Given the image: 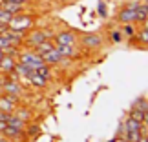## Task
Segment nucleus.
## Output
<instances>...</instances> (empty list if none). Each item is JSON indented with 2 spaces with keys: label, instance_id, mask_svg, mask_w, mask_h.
<instances>
[{
  "label": "nucleus",
  "instance_id": "f257e3e1",
  "mask_svg": "<svg viewBox=\"0 0 148 142\" xmlns=\"http://www.w3.org/2000/svg\"><path fill=\"white\" fill-rule=\"evenodd\" d=\"M33 24V20H31V16H27V15H13L11 16V20H9V27L11 29H16V31H27L31 27Z\"/></svg>",
  "mask_w": 148,
  "mask_h": 142
},
{
  "label": "nucleus",
  "instance_id": "f03ea898",
  "mask_svg": "<svg viewBox=\"0 0 148 142\" xmlns=\"http://www.w3.org/2000/svg\"><path fill=\"white\" fill-rule=\"evenodd\" d=\"M20 62H22V64H26L31 71H35L38 66H42V64H44L42 56H40V55H37L35 51H27V53H22V55H20Z\"/></svg>",
  "mask_w": 148,
  "mask_h": 142
},
{
  "label": "nucleus",
  "instance_id": "7ed1b4c3",
  "mask_svg": "<svg viewBox=\"0 0 148 142\" xmlns=\"http://www.w3.org/2000/svg\"><path fill=\"white\" fill-rule=\"evenodd\" d=\"M16 104H18V96L15 95H0V111L4 113H13L16 109Z\"/></svg>",
  "mask_w": 148,
  "mask_h": 142
},
{
  "label": "nucleus",
  "instance_id": "20e7f679",
  "mask_svg": "<svg viewBox=\"0 0 148 142\" xmlns=\"http://www.w3.org/2000/svg\"><path fill=\"white\" fill-rule=\"evenodd\" d=\"M46 38H49V33L48 31H42V29H35V31H31L29 35L26 37V42H27V46L29 48H37L40 42H44Z\"/></svg>",
  "mask_w": 148,
  "mask_h": 142
},
{
  "label": "nucleus",
  "instance_id": "39448f33",
  "mask_svg": "<svg viewBox=\"0 0 148 142\" xmlns=\"http://www.w3.org/2000/svg\"><path fill=\"white\" fill-rule=\"evenodd\" d=\"M117 18H119V22H123V24H134V22H137V11L130 9V7H124V9L119 11Z\"/></svg>",
  "mask_w": 148,
  "mask_h": 142
},
{
  "label": "nucleus",
  "instance_id": "423d86ee",
  "mask_svg": "<svg viewBox=\"0 0 148 142\" xmlns=\"http://www.w3.org/2000/svg\"><path fill=\"white\" fill-rule=\"evenodd\" d=\"M2 89H4V93L15 95V96H18V95L22 93V88H20L18 80H9V75H8V80L2 84Z\"/></svg>",
  "mask_w": 148,
  "mask_h": 142
},
{
  "label": "nucleus",
  "instance_id": "0eeeda50",
  "mask_svg": "<svg viewBox=\"0 0 148 142\" xmlns=\"http://www.w3.org/2000/svg\"><path fill=\"white\" fill-rule=\"evenodd\" d=\"M15 66H16V62H15V58L11 55H2L0 56V71L2 73L8 75V73H11L15 69Z\"/></svg>",
  "mask_w": 148,
  "mask_h": 142
},
{
  "label": "nucleus",
  "instance_id": "6e6552de",
  "mask_svg": "<svg viewBox=\"0 0 148 142\" xmlns=\"http://www.w3.org/2000/svg\"><path fill=\"white\" fill-rule=\"evenodd\" d=\"M42 56V60H44V64H48V66H55V64H60V60H62V56L57 53V49L53 48V49H49V51H46L44 55H40Z\"/></svg>",
  "mask_w": 148,
  "mask_h": 142
},
{
  "label": "nucleus",
  "instance_id": "1a4fd4ad",
  "mask_svg": "<svg viewBox=\"0 0 148 142\" xmlns=\"http://www.w3.org/2000/svg\"><path fill=\"white\" fill-rule=\"evenodd\" d=\"M0 7L5 9L11 15H16V13H20V11H22L24 4H20V2H9V0H0Z\"/></svg>",
  "mask_w": 148,
  "mask_h": 142
},
{
  "label": "nucleus",
  "instance_id": "9d476101",
  "mask_svg": "<svg viewBox=\"0 0 148 142\" xmlns=\"http://www.w3.org/2000/svg\"><path fill=\"white\" fill-rule=\"evenodd\" d=\"M55 44H68V46H75V35L71 31H62L55 37Z\"/></svg>",
  "mask_w": 148,
  "mask_h": 142
},
{
  "label": "nucleus",
  "instance_id": "9b49d317",
  "mask_svg": "<svg viewBox=\"0 0 148 142\" xmlns=\"http://www.w3.org/2000/svg\"><path fill=\"white\" fill-rule=\"evenodd\" d=\"M82 44L86 48H90V49H95V48H99L101 44H102V38L99 37V35H84L82 37Z\"/></svg>",
  "mask_w": 148,
  "mask_h": 142
},
{
  "label": "nucleus",
  "instance_id": "f8f14e48",
  "mask_svg": "<svg viewBox=\"0 0 148 142\" xmlns=\"http://www.w3.org/2000/svg\"><path fill=\"white\" fill-rule=\"evenodd\" d=\"M26 78L29 80V84H31V86H35V88H44V86L48 84V80H46V78H44V77H40L37 71H29Z\"/></svg>",
  "mask_w": 148,
  "mask_h": 142
},
{
  "label": "nucleus",
  "instance_id": "ddd939ff",
  "mask_svg": "<svg viewBox=\"0 0 148 142\" xmlns=\"http://www.w3.org/2000/svg\"><path fill=\"white\" fill-rule=\"evenodd\" d=\"M55 49H57V53H59L62 58H70V56L75 55L73 46H68V44H55Z\"/></svg>",
  "mask_w": 148,
  "mask_h": 142
},
{
  "label": "nucleus",
  "instance_id": "4468645a",
  "mask_svg": "<svg viewBox=\"0 0 148 142\" xmlns=\"http://www.w3.org/2000/svg\"><path fill=\"white\" fill-rule=\"evenodd\" d=\"M8 126H11V128H15V129H20V131H26V122L22 120V118H18V117H15V115H8Z\"/></svg>",
  "mask_w": 148,
  "mask_h": 142
},
{
  "label": "nucleus",
  "instance_id": "2eb2a0df",
  "mask_svg": "<svg viewBox=\"0 0 148 142\" xmlns=\"http://www.w3.org/2000/svg\"><path fill=\"white\" fill-rule=\"evenodd\" d=\"M2 135L5 139H9V140H18L22 135H24V131H20V129H15V128H11V126H5L2 129Z\"/></svg>",
  "mask_w": 148,
  "mask_h": 142
},
{
  "label": "nucleus",
  "instance_id": "dca6fc26",
  "mask_svg": "<svg viewBox=\"0 0 148 142\" xmlns=\"http://www.w3.org/2000/svg\"><path fill=\"white\" fill-rule=\"evenodd\" d=\"M53 48H55V44L51 42L49 38H46V40H44V42H40V44H38L37 48H33V49H35V53H37V55H44V53H46V51L53 49Z\"/></svg>",
  "mask_w": 148,
  "mask_h": 142
},
{
  "label": "nucleus",
  "instance_id": "f3484780",
  "mask_svg": "<svg viewBox=\"0 0 148 142\" xmlns=\"http://www.w3.org/2000/svg\"><path fill=\"white\" fill-rule=\"evenodd\" d=\"M141 124H143V122H137V120H134V118L128 117L126 122H124V129H126V131H139Z\"/></svg>",
  "mask_w": 148,
  "mask_h": 142
},
{
  "label": "nucleus",
  "instance_id": "a211bd4d",
  "mask_svg": "<svg viewBox=\"0 0 148 142\" xmlns=\"http://www.w3.org/2000/svg\"><path fill=\"white\" fill-rule=\"evenodd\" d=\"M35 71H37L40 77H44L46 80H49V77H51V67H49L48 64H42V66H38Z\"/></svg>",
  "mask_w": 148,
  "mask_h": 142
},
{
  "label": "nucleus",
  "instance_id": "6ab92c4d",
  "mask_svg": "<svg viewBox=\"0 0 148 142\" xmlns=\"http://www.w3.org/2000/svg\"><path fill=\"white\" fill-rule=\"evenodd\" d=\"M15 75H18V77H27V73H29L31 69H29V67H27L26 64H22V62H20V64H16L15 66Z\"/></svg>",
  "mask_w": 148,
  "mask_h": 142
},
{
  "label": "nucleus",
  "instance_id": "aec40b11",
  "mask_svg": "<svg viewBox=\"0 0 148 142\" xmlns=\"http://www.w3.org/2000/svg\"><path fill=\"white\" fill-rule=\"evenodd\" d=\"M130 118H134V120H137V122H143L145 111L139 109V107H134V109H130Z\"/></svg>",
  "mask_w": 148,
  "mask_h": 142
},
{
  "label": "nucleus",
  "instance_id": "412c9836",
  "mask_svg": "<svg viewBox=\"0 0 148 142\" xmlns=\"http://www.w3.org/2000/svg\"><path fill=\"white\" fill-rule=\"evenodd\" d=\"M11 115H15V117H18V118H22V120L24 122H27L31 118V113L27 111V109H15L13 113H11Z\"/></svg>",
  "mask_w": 148,
  "mask_h": 142
},
{
  "label": "nucleus",
  "instance_id": "4be33fe9",
  "mask_svg": "<svg viewBox=\"0 0 148 142\" xmlns=\"http://www.w3.org/2000/svg\"><path fill=\"white\" fill-rule=\"evenodd\" d=\"M135 38L139 40V44H145V46H148V29H139V33L135 35Z\"/></svg>",
  "mask_w": 148,
  "mask_h": 142
},
{
  "label": "nucleus",
  "instance_id": "5701e85b",
  "mask_svg": "<svg viewBox=\"0 0 148 142\" xmlns=\"http://www.w3.org/2000/svg\"><path fill=\"white\" fill-rule=\"evenodd\" d=\"M11 13H8L5 9H2L0 7V24H9V20H11Z\"/></svg>",
  "mask_w": 148,
  "mask_h": 142
},
{
  "label": "nucleus",
  "instance_id": "b1692460",
  "mask_svg": "<svg viewBox=\"0 0 148 142\" xmlns=\"http://www.w3.org/2000/svg\"><path fill=\"white\" fill-rule=\"evenodd\" d=\"M141 133L139 131H126V142H139Z\"/></svg>",
  "mask_w": 148,
  "mask_h": 142
},
{
  "label": "nucleus",
  "instance_id": "393cba45",
  "mask_svg": "<svg viewBox=\"0 0 148 142\" xmlns=\"http://www.w3.org/2000/svg\"><path fill=\"white\" fill-rule=\"evenodd\" d=\"M38 131H40V128H38V124H31L29 128H27V137H35V135H38Z\"/></svg>",
  "mask_w": 148,
  "mask_h": 142
},
{
  "label": "nucleus",
  "instance_id": "a878e982",
  "mask_svg": "<svg viewBox=\"0 0 148 142\" xmlns=\"http://www.w3.org/2000/svg\"><path fill=\"white\" fill-rule=\"evenodd\" d=\"M123 33H124L126 37H135V29H134V26H132V24H124Z\"/></svg>",
  "mask_w": 148,
  "mask_h": 142
},
{
  "label": "nucleus",
  "instance_id": "bb28decb",
  "mask_svg": "<svg viewBox=\"0 0 148 142\" xmlns=\"http://www.w3.org/2000/svg\"><path fill=\"white\" fill-rule=\"evenodd\" d=\"M135 107H139V109H143L146 113L148 111V102H146V99H139L137 102H135Z\"/></svg>",
  "mask_w": 148,
  "mask_h": 142
},
{
  "label": "nucleus",
  "instance_id": "cd10ccee",
  "mask_svg": "<svg viewBox=\"0 0 148 142\" xmlns=\"http://www.w3.org/2000/svg\"><path fill=\"white\" fill-rule=\"evenodd\" d=\"M121 40H123V33H121V31H113V33H112V42L119 44Z\"/></svg>",
  "mask_w": 148,
  "mask_h": 142
},
{
  "label": "nucleus",
  "instance_id": "c85d7f7f",
  "mask_svg": "<svg viewBox=\"0 0 148 142\" xmlns=\"http://www.w3.org/2000/svg\"><path fill=\"white\" fill-rule=\"evenodd\" d=\"M97 11H99V15H101V16H106V15H108V11H106V4H104V2H99Z\"/></svg>",
  "mask_w": 148,
  "mask_h": 142
},
{
  "label": "nucleus",
  "instance_id": "c756f323",
  "mask_svg": "<svg viewBox=\"0 0 148 142\" xmlns=\"http://www.w3.org/2000/svg\"><path fill=\"white\" fill-rule=\"evenodd\" d=\"M143 124H146V126H148V111L145 113V118H143Z\"/></svg>",
  "mask_w": 148,
  "mask_h": 142
},
{
  "label": "nucleus",
  "instance_id": "7c9ffc66",
  "mask_svg": "<svg viewBox=\"0 0 148 142\" xmlns=\"http://www.w3.org/2000/svg\"><path fill=\"white\" fill-rule=\"evenodd\" d=\"M143 27H145V29H148V18L143 20Z\"/></svg>",
  "mask_w": 148,
  "mask_h": 142
},
{
  "label": "nucleus",
  "instance_id": "2f4dec72",
  "mask_svg": "<svg viewBox=\"0 0 148 142\" xmlns=\"http://www.w3.org/2000/svg\"><path fill=\"white\" fill-rule=\"evenodd\" d=\"M9 2H20V4H24V2H29V0H9Z\"/></svg>",
  "mask_w": 148,
  "mask_h": 142
},
{
  "label": "nucleus",
  "instance_id": "473e14b6",
  "mask_svg": "<svg viewBox=\"0 0 148 142\" xmlns=\"http://www.w3.org/2000/svg\"><path fill=\"white\" fill-rule=\"evenodd\" d=\"M0 142H13V140H9V139H5V137H4V139H0Z\"/></svg>",
  "mask_w": 148,
  "mask_h": 142
},
{
  "label": "nucleus",
  "instance_id": "72a5a7b5",
  "mask_svg": "<svg viewBox=\"0 0 148 142\" xmlns=\"http://www.w3.org/2000/svg\"><path fill=\"white\" fill-rule=\"evenodd\" d=\"M0 56H2V49H0Z\"/></svg>",
  "mask_w": 148,
  "mask_h": 142
},
{
  "label": "nucleus",
  "instance_id": "f704fd0d",
  "mask_svg": "<svg viewBox=\"0 0 148 142\" xmlns=\"http://www.w3.org/2000/svg\"><path fill=\"white\" fill-rule=\"evenodd\" d=\"M64 2H66V0H64ZM68 2H71V0H68Z\"/></svg>",
  "mask_w": 148,
  "mask_h": 142
},
{
  "label": "nucleus",
  "instance_id": "c9c22d12",
  "mask_svg": "<svg viewBox=\"0 0 148 142\" xmlns=\"http://www.w3.org/2000/svg\"><path fill=\"white\" fill-rule=\"evenodd\" d=\"M112 142H115V140H112Z\"/></svg>",
  "mask_w": 148,
  "mask_h": 142
}]
</instances>
